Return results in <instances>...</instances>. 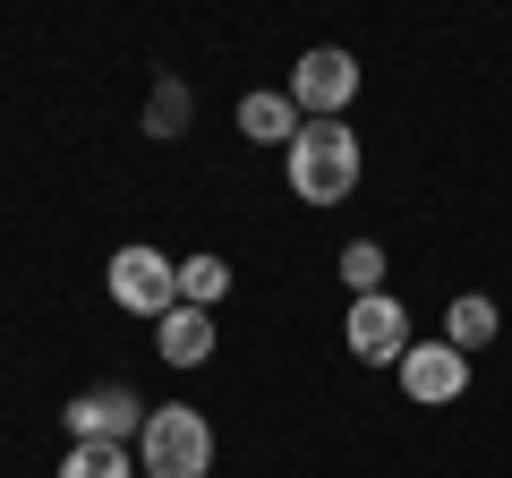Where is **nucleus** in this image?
<instances>
[{
  "label": "nucleus",
  "mask_w": 512,
  "mask_h": 478,
  "mask_svg": "<svg viewBox=\"0 0 512 478\" xmlns=\"http://www.w3.org/2000/svg\"><path fill=\"white\" fill-rule=\"evenodd\" d=\"M282 163H291V197L299 205H342L350 188H359V137H350V120H299V137L282 146Z\"/></svg>",
  "instance_id": "obj_1"
},
{
  "label": "nucleus",
  "mask_w": 512,
  "mask_h": 478,
  "mask_svg": "<svg viewBox=\"0 0 512 478\" xmlns=\"http://www.w3.org/2000/svg\"><path fill=\"white\" fill-rule=\"evenodd\" d=\"M231 299V265L222 257H180V308H222Z\"/></svg>",
  "instance_id": "obj_12"
},
{
  "label": "nucleus",
  "mask_w": 512,
  "mask_h": 478,
  "mask_svg": "<svg viewBox=\"0 0 512 478\" xmlns=\"http://www.w3.org/2000/svg\"><path fill=\"white\" fill-rule=\"evenodd\" d=\"M495 325H504V316H495V299H478V291H461L453 308H444V342H453L461 359H470V350H487Z\"/></svg>",
  "instance_id": "obj_10"
},
{
  "label": "nucleus",
  "mask_w": 512,
  "mask_h": 478,
  "mask_svg": "<svg viewBox=\"0 0 512 478\" xmlns=\"http://www.w3.org/2000/svg\"><path fill=\"white\" fill-rule=\"evenodd\" d=\"M393 376H402V393H410L419 410H444V402H461V393H470V359H461L444 333H436V342H410Z\"/></svg>",
  "instance_id": "obj_7"
},
{
  "label": "nucleus",
  "mask_w": 512,
  "mask_h": 478,
  "mask_svg": "<svg viewBox=\"0 0 512 478\" xmlns=\"http://www.w3.org/2000/svg\"><path fill=\"white\" fill-rule=\"evenodd\" d=\"M342 342H350V359L359 368H402V350H410V308L393 291H376V299H350V316H342Z\"/></svg>",
  "instance_id": "obj_5"
},
{
  "label": "nucleus",
  "mask_w": 512,
  "mask_h": 478,
  "mask_svg": "<svg viewBox=\"0 0 512 478\" xmlns=\"http://www.w3.org/2000/svg\"><path fill=\"white\" fill-rule=\"evenodd\" d=\"M188 111H197V103H188V86H180V77H163V86L146 94V137H188Z\"/></svg>",
  "instance_id": "obj_13"
},
{
  "label": "nucleus",
  "mask_w": 512,
  "mask_h": 478,
  "mask_svg": "<svg viewBox=\"0 0 512 478\" xmlns=\"http://www.w3.org/2000/svg\"><path fill=\"white\" fill-rule=\"evenodd\" d=\"M137 436H146V402L128 385H94L69 402V444H128L137 453Z\"/></svg>",
  "instance_id": "obj_6"
},
{
  "label": "nucleus",
  "mask_w": 512,
  "mask_h": 478,
  "mask_svg": "<svg viewBox=\"0 0 512 478\" xmlns=\"http://www.w3.org/2000/svg\"><path fill=\"white\" fill-rule=\"evenodd\" d=\"M239 137H256V146H291V137H299V103L274 94V86L239 94Z\"/></svg>",
  "instance_id": "obj_8"
},
{
  "label": "nucleus",
  "mask_w": 512,
  "mask_h": 478,
  "mask_svg": "<svg viewBox=\"0 0 512 478\" xmlns=\"http://www.w3.org/2000/svg\"><path fill=\"white\" fill-rule=\"evenodd\" d=\"M342 282H350V299H376L384 291V248H376V239H350V248H342Z\"/></svg>",
  "instance_id": "obj_14"
},
{
  "label": "nucleus",
  "mask_w": 512,
  "mask_h": 478,
  "mask_svg": "<svg viewBox=\"0 0 512 478\" xmlns=\"http://www.w3.org/2000/svg\"><path fill=\"white\" fill-rule=\"evenodd\" d=\"M137 470L146 478H205L214 470V419L197 402H154L146 436H137Z\"/></svg>",
  "instance_id": "obj_2"
},
{
  "label": "nucleus",
  "mask_w": 512,
  "mask_h": 478,
  "mask_svg": "<svg viewBox=\"0 0 512 478\" xmlns=\"http://www.w3.org/2000/svg\"><path fill=\"white\" fill-rule=\"evenodd\" d=\"M299 103V120H342L350 103H359V60L342 52V43H316V52L291 60V86H282Z\"/></svg>",
  "instance_id": "obj_4"
},
{
  "label": "nucleus",
  "mask_w": 512,
  "mask_h": 478,
  "mask_svg": "<svg viewBox=\"0 0 512 478\" xmlns=\"http://www.w3.org/2000/svg\"><path fill=\"white\" fill-rule=\"evenodd\" d=\"M103 282H111V299H120L128 316H154V325H163V316L180 308V265H171L163 248H146V239H128V248H111Z\"/></svg>",
  "instance_id": "obj_3"
},
{
  "label": "nucleus",
  "mask_w": 512,
  "mask_h": 478,
  "mask_svg": "<svg viewBox=\"0 0 512 478\" xmlns=\"http://www.w3.org/2000/svg\"><path fill=\"white\" fill-rule=\"evenodd\" d=\"M154 333H163L171 368H205V359H214V308H171Z\"/></svg>",
  "instance_id": "obj_9"
},
{
  "label": "nucleus",
  "mask_w": 512,
  "mask_h": 478,
  "mask_svg": "<svg viewBox=\"0 0 512 478\" xmlns=\"http://www.w3.org/2000/svg\"><path fill=\"white\" fill-rule=\"evenodd\" d=\"M60 478H146V470H137V453H128V444H69Z\"/></svg>",
  "instance_id": "obj_11"
}]
</instances>
